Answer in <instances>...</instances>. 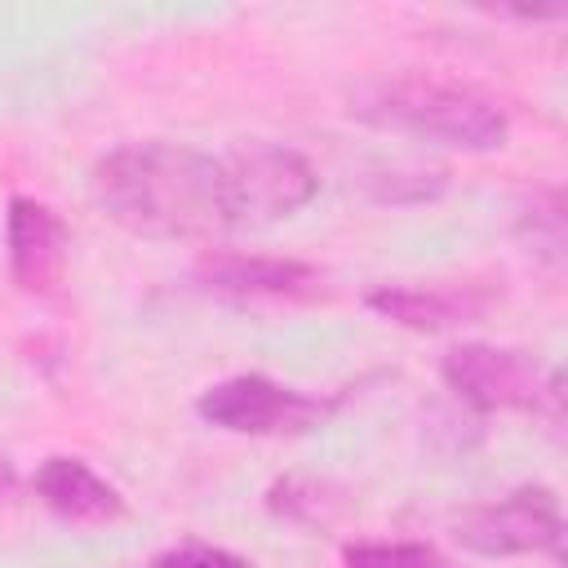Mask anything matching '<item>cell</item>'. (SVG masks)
I'll return each mask as SVG.
<instances>
[{
	"label": "cell",
	"mask_w": 568,
	"mask_h": 568,
	"mask_svg": "<svg viewBox=\"0 0 568 568\" xmlns=\"http://www.w3.org/2000/svg\"><path fill=\"white\" fill-rule=\"evenodd\" d=\"M13 484H18V475H13V466H9L4 457H0V497H4V493H9Z\"/></svg>",
	"instance_id": "obj_15"
},
{
	"label": "cell",
	"mask_w": 568,
	"mask_h": 568,
	"mask_svg": "<svg viewBox=\"0 0 568 568\" xmlns=\"http://www.w3.org/2000/svg\"><path fill=\"white\" fill-rule=\"evenodd\" d=\"M195 413L231 435H306L333 413V399L280 386L262 373H240L209 386L195 399Z\"/></svg>",
	"instance_id": "obj_6"
},
{
	"label": "cell",
	"mask_w": 568,
	"mask_h": 568,
	"mask_svg": "<svg viewBox=\"0 0 568 568\" xmlns=\"http://www.w3.org/2000/svg\"><path fill=\"white\" fill-rule=\"evenodd\" d=\"M453 541L484 559L510 555H555L564 550V510L559 497L541 484H524L497 501L466 506L453 519Z\"/></svg>",
	"instance_id": "obj_5"
},
{
	"label": "cell",
	"mask_w": 568,
	"mask_h": 568,
	"mask_svg": "<svg viewBox=\"0 0 568 568\" xmlns=\"http://www.w3.org/2000/svg\"><path fill=\"white\" fill-rule=\"evenodd\" d=\"M328 484H315V479H280L275 488H271V510L275 515H288V519H297V524H324L328 519V510H324V493Z\"/></svg>",
	"instance_id": "obj_12"
},
{
	"label": "cell",
	"mask_w": 568,
	"mask_h": 568,
	"mask_svg": "<svg viewBox=\"0 0 568 568\" xmlns=\"http://www.w3.org/2000/svg\"><path fill=\"white\" fill-rule=\"evenodd\" d=\"M222 164V200H226V231H262L320 195L315 164L280 142H240Z\"/></svg>",
	"instance_id": "obj_3"
},
{
	"label": "cell",
	"mask_w": 568,
	"mask_h": 568,
	"mask_svg": "<svg viewBox=\"0 0 568 568\" xmlns=\"http://www.w3.org/2000/svg\"><path fill=\"white\" fill-rule=\"evenodd\" d=\"M195 275L204 288L226 297H315L324 284L320 266L266 253H209Z\"/></svg>",
	"instance_id": "obj_8"
},
{
	"label": "cell",
	"mask_w": 568,
	"mask_h": 568,
	"mask_svg": "<svg viewBox=\"0 0 568 568\" xmlns=\"http://www.w3.org/2000/svg\"><path fill=\"white\" fill-rule=\"evenodd\" d=\"M93 204L142 240H213L226 231L222 164L182 142H129L89 173Z\"/></svg>",
	"instance_id": "obj_1"
},
{
	"label": "cell",
	"mask_w": 568,
	"mask_h": 568,
	"mask_svg": "<svg viewBox=\"0 0 568 568\" xmlns=\"http://www.w3.org/2000/svg\"><path fill=\"white\" fill-rule=\"evenodd\" d=\"M346 568H448L426 541H351L342 550Z\"/></svg>",
	"instance_id": "obj_11"
},
{
	"label": "cell",
	"mask_w": 568,
	"mask_h": 568,
	"mask_svg": "<svg viewBox=\"0 0 568 568\" xmlns=\"http://www.w3.org/2000/svg\"><path fill=\"white\" fill-rule=\"evenodd\" d=\"M364 306L382 320L413 328V333H444L457 324H470L488 311V293L475 284H382L364 293Z\"/></svg>",
	"instance_id": "obj_9"
},
{
	"label": "cell",
	"mask_w": 568,
	"mask_h": 568,
	"mask_svg": "<svg viewBox=\"0 0 568 568\" xmlns=\"http://www.w3.org/2000/svg\"><path fill=\"white\" fill-rule=\"evenodd\" d=\"M151 568H248V559L222 550V546H209V541H182V546H169L151 559Z\"/></svg>",
	"instance_id": "obj_14"
},
{
	"label": "cell",
	"mask_w": 568,
	"mask_h": 568,
	"mask_svg": "<svg viewBox=\"0 0 568 568\" xmlns=\"http://www.w3.org/2000/svg\"><path fill=\"white\" fill-rule=\"evenodd\" d=\"M439 377L479 413H546L559 422V373L528 351L462 342L439 359Z\"/></svg>",
	"instance_id": "obj_4"
},
{
	"label": "cell",
	"mask_w": 568,
	"mask_h": 568,
	"mask_svg": "<svg viewBox=\"0 0 568 568\" xmlns=\"http://www.w3.org/2000/svg\"><path fill=\"white\" fill-rule=\"evenodd\" d=\"M346 111L382 133H404L457 151H497L510 133L506 111L466 89L426 75H373L346 93Z\"/></svg>",
	"instance_id": "obj_2"
},
{
	"label": "cell",
	"mask_w": 568,
	"mask_h": 568,
	"mask_svg": "<svg viewBox=\"0 0 568 568\" xmlns=\"http://www.w3.org/2000/svg\"><path fill=\"white\" fill-rule=\"evenodd\" d=\"M36 497L67 524H111L124 515V497L80 457H49L36 479Z\"/></svg>",
	"instance_id": "obj_10"
},
{
	"label": "cell",
	"mask_w": 568,
	"mask_h": 568,
	"mask_svg": "<svg viewBox=\"0 0 568 568\" xmlns=\"http://www.w3.org/2000/svg\"><path fill=\"white\" fill-rule=\"evenodd\" d=\"M4 244H9V275L22 293L44 297L62 284L71 257V231L44 200L13 195L4 213Z\"/></svg>",
	"instance_id": "obj_7"
},
{
	"label": "cell",
	"mask_w": 568,
	"mask_h": 568,
	"mask_svg": "<svg viewBox=\"0 0 568 568\" xmlns=\"http://www.w3.org/2000/svg\"><path fill=\"white\" fill-rule=\"evenodd\" d=\"M541 200H546V209L532 200V209L524 213V231H528V240H532L537 253L559 257V253H564V200H559L555 186L541 191Z\"/></svg>",
	"instance_id": "obj_13"
}]
</instances>
